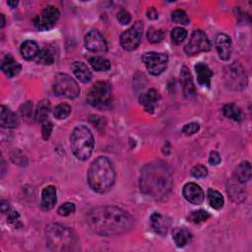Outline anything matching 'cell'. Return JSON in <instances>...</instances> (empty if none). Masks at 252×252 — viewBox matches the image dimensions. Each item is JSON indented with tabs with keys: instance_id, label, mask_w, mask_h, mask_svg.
Returning a JSON list of instances; mask_svg holds the SVG:
<instances>
[{
	"instance_id": "d4e9b609",
	"label": "cell",
	"mask_w": 252,
	"mask_h": 252,
	"mask_svg": "<svg viewBox=\"0 0 252 252\" xmlns=\"http://www.w3.org/2000/svg\"><path fill=\"white\" fill-rule=\"evenodd\" d=\"M22 56L26 60H32L35 59L39 52V48L37 44L34 40H26L22 44L20 49Z\"/></svg>"
},
{
	"instance_id": "1f68e13d",
	"label": "cell",
	"mask_w": 252,
	"mask_h": 252,
	"mask_svg": "<svg viewBox=\"0 0 252 252\" xmlns=\"http://www.w3.org/2000/svg\"><path fill=\"white\" fill-rule=\"evenodd\" d=\"M71 110H72V108L68 104H59L58 106H56L54 108V115L56 119L62 120V119L67 118L70 115Z\"/></svg>"
},
{
	"instance_id": "7c38bea8",
	"label": "cell",
	"mask_w": 252,
	"mask_h": 252,
	"mask_svg": "<svg viewBox=\"0 0 252 252\" xmlns=\"http://www.w3.org/2000/svg\"><path fill=\"white\" fill-rule=\"evenodd\" d=\"M142 61L151 75L158 76L166 69L169 57H167L165 54L151 52L143 55Z\"/></svg>"
},
{
	"instance_id": "d6986e66",
	"label": "cell",
	"mask_w": 252,
	"mask_h": 252,
	"mask_svg": "<svg viewBox=\"0 0 252 252\" xmlns=\"http://www.w3.org/2000/svg\"><path fill=\"white\" fill-rule=\"evenodd\" d=\"M0 125L3 128H15L19 125L17 114L5 106H1L0 110Z\"/></svg>"
},
{
	"instance_id": "f1b7e54d",
	"label": "cell",
	"mask_w": 252,
	"mask_h": 252,
	"mask_svg": "<svg viewBox=\"0 0 252 252\" xmlns=\"http://www.w3.org/2000/svg\"><path fill=\"white\" fill-rule=\"evenodd\" d=\"M223 112H224V115L229 118V119H232L234 121H242L244 116H243V113L241 111V109L235 106L234 104H228L224 107L223 108Z\"/></svg>"
},
{
	"instance_id": "bcb514c9",
	"label": "cell",
	"mask_w": 252,
	"mask_h": 252,
	"mask_svg": "<svg viewBox=\"0 0 252 252\" xmlns=\"http://www.w3.org/2000/svg\"><path fill=\"white\" fill-rule=\"evenodd\" d=\"M32 109H33V104L31 102H28L26 105L22 107V109H21L22 116L26 118H30L32 115Z\"/></svg>"
},
{
	"instance_id": "b9f144b4",
	"label": "cell",
	"mask_w": 252,
	"mask_h": 252,
	"mask_svg": "<svg viewBox=\"0 0 252 252\" xmlns=\"http://www.w3.org/2000/svg\"><path fill=\"white\" fill-rule=\"evenodd\" d=\"M11 159H12V161H13L15 163H17V164H19V165H21V166H26V164H27V159H26V157H25L20 151H18V150H15V151L12 153Z\"/></svg>"
},
{
	"instance_id": "cb8c5ba5",
	"label": "cell",
	"mask_w": 252,
	"mask_h": 252,
	"mask_svg": "<svg viewBox=\"0 0 252 252\" xmlns=\"http://www.w3.org/2000/svg\"><path fill=\"white\" fill-rule=\"evenodd\" d=\"M251 164L249 162H240L234 172V177L237 182L243 184L250 180L251 179Z\"/></svg>"
},
{
	"instance_id": "ba28073f",
	"label": "cell",
	"mask_w": 252,
	"mask_h": 252,
	"mask_svg": "<svg viewBox=\"0 0 252 252\" xmlns=\"http://www.w3.org/2000/svg\"><path fill=\"white\" fill-rule=\"evenodd\" d=\"M226 85L232 90H242L247 85V75L245 69L239 62L228 65L224 70Z\"/></svg>"
},
{
	"instance_id": "9c48e42d",
	"label": "cell",
	"mask_w": 252,
	"mask_h": 252,
	"mask_svg": "<svg viewBox=\"0 0 252 252\" xmlns=\"http://www.w3.org/2000/svg\"><path fill=\"white\" fill-rule=\"evenodd\" d=\"M144 25L142 21H137L128 30L123 32L120 36L121 47L128 52L136 50L142 41Z\"/></svg>"
},
{
	"instance_id": "277c9868",
	"label": "cell",
	"mask_w": 252,
	"mask_h": 252,
	"mask_svg": "<svg viewBox=\"0 0 252 252\" xmlns=\"http://www.w3.org/2000/svg\"><path fill=\"white\" fill-rule=\"evenodd\" d=\"M47 246L52 251H70L76 245V236L73 232L61 225L51 224L46 229Z\"/></svg>"
},
{
	"instance_id": "4dcf8cb0",
	"label": "cell",
	"mask_w": 252,
	"mask_h": 252,
	"mask_svg": "<svg viewBox=\"0 0 252 252\" xmlns=\"http://www.w3.org/2000/svg\"><path fill=\"white\" fill-rule=\"evenodd\" d=\"M92 68L97 72H105L110 69V61L103 56H94L89 59Z\"/></svg>"
},
{
	"instance_id": "f6af8a7d",
	"label": "cell",
	"mask_w": 252,
	"mask_h": 252,
	"mask_svg": "<svg viewBox=\"0 0 252 252\" xmlns=\"http://www.w3.org/2000/svg\"><path fill=\"white\" fill-rule=\"evenodd\" d=\"M90 121L96 126V127H97L99 130H103L104 127H105V125H106L104 119H103L102 117L98 116V115H92V116L90 117Z\"/></svg>"
},
{
	"instance_id": "603a6c76",
	"label": "cell",
	"mask_w": 252,
	"mask_h": 252,
	"mask_svg": "<svg viewBox=\"0 0 252 252\" xmlns=\"http://www.w3.org/2000/svg\"><path fill=\"white\" fill-rule=\"evenodd\" d=\"M71 69L74 75L81 81L82 83H88L92 79V72L90 71L89 67L81 61H75L71 65Z\"/></svg>"
},
{
	"instance_id": "5b68a950",
	"label": "cell",
	"mask_w": 252,
	"mask_h": 252,
	"mask_svg": "<svg viewBox=\"0 0 252 252\" xmlns=\"http://www.w3.org/2000/svg\"><path fill=\"white\" fill-rule=\"evenodd\" d=\"M95 140L92 131L85 125H79L70 136V147L74 156L81 161H87L94 150Z\"/></svg>"
},
{
	"instance_id": "4316f807",
	"label": "cell",
	"mask_w": 252,
	"mask_h": 252,
	"mask_svg": "<svg viewBox=\"0 0 252 252\" xmlns=\"http://www.w3.org/2000/svg\"><path fill=\"white\" fill-rule=\"evenodd\" d=\"M36 62L44 65H52L54 63L55 54L51 48H44L39 50L36 57L35 58Z\"/></svg>"
},
{
	"instance_id": "83f0119b",
	"label": "cell",
	"mask_w": 252,
	"mask_h": 252,
	"mask_svg": "<svg viewBox=\"0 0 252 252\" xmlns=\"http://www.w3.org/2000/svg\"><path fill=\"white\" fill-rule=\"evenodd\" d=\"M50 111H51V103L47 100L40 101L36 109V114H35L36 120L40 123H44L45 121L48 120Z\"/></svg>"
},
{
	"instance_id": "ac0fdd59",
	"label": "cell",
	"mask_w": 252,
	"mask_h": 252,
	"mask_svg": "<svg viewBox=\"0 0 252 252\" xmlns=\"http://www.w3.org/2000/svg\"><path fill=\"white\" fill-rule=\"evenodd\" d=\"M195 72L197 75V81L201 86L210 88L211 87V79L213 77V71L209 68L206 63L199 62L195 65Z\"/></svg>"
},
{
	"instance_id": "7a4b0ae2",
	"label": "cell",
	"mask_w": 252,
	"mask_h": 252,
	"mask_svg": "<svg viewBox=\"0 0 252 252\" xmlns=\"http://www.w3.org/2000/svg\"><path fill=\"white\" fill-rule=\"evenodd\" d=\"M172 185V172L164 162L149 163L141 171L140 188L149 196L162 198L170 192Z\"/></svg>"
},
{
	"instance_id": "e575fe53",
	"label": "cell",
	"mask_w": 252,
	"mask_h": 252,
	"mask_svg": "<svg viewBox=\"0 0 252 252\" xmlns=\"http://www.w3.org/2000/svg\"><path fill=\"white\" fill-rule=\"evenodd\" d=\"M187 37V32L186 30L182 29V28H175L172 32V39L176 45H180L181 43H183L184 39H186Z\"/></svg>"
},
{
	"instance_id": "e0dca14e",
	"label": "cell",
	"mask_w": 252,
	"mask_h": 252,
	"mask_svg": "<svg viewBox=\"0 0 252 252\" xmlns=\"http://www.w3.org/2000/svg\"><path fill=\"white\" fill-rule=\"evenodd\" d=\"M180 79H181L184 97L188 100H191V99L195 98L196 97V89H195V86H194L191 73L186 66H183L181 68Z\"/></svg>"
},
{
	"instance_id": "9a60e30c",
	"label": "cell",
	"mask_w": 252,
	"mask_h": 252,
	"mask_svg": "<svg viewBox=\"0 0 252 252\" xmlns=\"http://www.w3.org/2000/svg\"><path fill=\"white\" fill-rule=\"evenodd\" d=\"M216 48L218 54L222 60H229L233 53L232 39L228 35L220 34L216 38Z\"/></svg>"
},
{
	"instance_id": "d590c367",
	"label": "cell",
	"mask_w": 252,
	"mask_h": 252,
	"mask_svg": "<svg viewBox=\"0 0 252 252\" xmlns=\"http://www.w3.org/2000/svg\"><path fill=\"white\" fill-rule=\"evenodd\" d=\"M228 193H230L231 198L235 202H239V201H242L243 199H245L243 188L239 187L238 185L231 186L230 189H228Z\"/></svg>"
},
{
	"instance_id": "2e32d148",
	"label": "cell",
	"mask_w": 252,
	"mask_h": 252,
	"mask_svg": "<svg viewBox=\"0 0 252 252\" xmlns=\"http://www.w3.org/2000/svg\"><path fill=\"white\" fill-rule=\"evenodd\" d=\"M151 226L155 233L160 235H165L171 229L172 222L170 218L162 216L160 213H154L151 216Z\"/></svg>"
},
{
	"instance_id": "836d02e7",
	"label": "cell",
	"mask_w": 252,
	"mask_h": 252,
	"mask_svg": "<svg viewBox=\"0 0 252 252\" xmlns=\"http://www.w3.org/2000/svg\"><path fill=\"white\" fill-rule=\"evenodd\" d=\"M147 38L151 44H159L163 39V33L162 30L152 27L147 32Z\"/></svg>"
},
{
	"instance_id": "ffe728a7",
	"label": "cell",
	"mask_w": 252,
	"mask_h": 252,
	"mask_svg": "<svg viewBox=\"0 0 252 252\" xmlns=\"http://www.w3.org/2000/svg\"><path fill=\"white\" fill-rule=\"evenodd\" d=\"M161 96L155 89H151L148 92L142 94L139 98V102L141 105L144 106L145 110L148 113H154L155 107L160 101Z\"/></svg>"
},
{
	"instance_id": "d6a6232c",
	"label": "cell",
	"mask_w": 252,
	"mask_h": 252,
	"mask_svg": "<svg viewBox=\"0 0 252 252\" xmlns=\"http://www.w3.org/2000/svg\"><path fill=\"white\" fill-rule=\"evenodd\" d=\"M211 215H210L205 210H198V211H193L189 214L188 220L193 224H200L203 222H206L208 219H210Z\"/></svg>"
},
{
	"instance_id": "7bdbcfd3",
	"label": "cell",
	"mask_w": 252,
	"mask_h": 252,
	"mask_svg": "<svg viewBox=\"0 0 252 252\" xmlns=\"http://www.w3.org/2000/svg\"><path fill=\"white\" fill-rule=\"evenodd\" d=\"M117 20L121 25H127L131 22V15L128 11L120 10L117 13Z\"/></svg>"
},
{
	"instance_id": "c3c4849f",
	"label": "cell",
	"mask_w": 252,
	"mask_h": 252,
	"mask_svg": "<svg viewBox=\"0 0 252 252\" xmlns=\"http://www.w3.org/2000/svg\"><path fill=\"white\" fill-rule=\"evenodd\" d=\"M0 210H1L2 214H8L12 208H11V205L7 202V201H1V203H0Z\"/></svg>"
},
{
	"instance_id": "681fc988",
	"label": "cell",
	"mask_w": 252,
	"mask_h": 252,
	"mask_svg": "<svg viewBox=\"0 0 252 252\" xmlns=\"http://www.w3.org/2000/svg\"><path fill=\"white\" fill-rule=\"evenodd\" d=\"M147 17L150 19V20H157L159 18V13L158 11L156 10V8L154 7H151L148 9L147 11Z\"/></svg>"
},
{
	"instance_id": "f546056e",
	"label": "cell",
	"mask_w": 252,
	"mask_h": 252,
	"mask_svg": "<svg viewBox=\"0 0 252 252\" xmlns=\"http://www.w3.org/2000/svg\"><path fill=\"white\" fill-rule=\"evenodd\" d=\"M207 198L208 202L213 209L215 210H221L225 204V200L223 195L215 190V189H209L207 192Z\"/></svg>"
},
{
	"instance_id": "4fadbf2b",
	"label": "cell",
	"mask_w": 252,
	"mask_h": 252,
	"mask_svg": "<svg viewBox=\"0 0 252 252\" xmlns=\"http://www.w3.org/2000/svg\"><path fill=\"white\" fill-rule=\"evenodd\" d=\"M85 47L89 52L97 54H104L108 52L107 41L103 35L97 30H93L86 35Z\"/></svg>"
},
{
	"instance_id": "484cf974",
	"label": "cell",
	"mask_w": 252,
	"mask_h": 252,
	"mask_svg": "<svg viewBox=\"0 0 252 252\" xmlns=\"http://www.w3.org/2000/svg\"><path fill=\"white\" fill-rule=\"evenodd\" d=\"M173 238L178 247H184L192 238V234L185 228H176L173 231Z\"/></svg>"
},
{
	"instance_id": "7402d4cb",
	"label": "cell",
	"mask_w": 252,
	"mask_h": 252,
	"mask_svg": "<svg viewBox=\"0 0 252 252\" xmlns=\"http://www.w3.org/2000/svg\"><path fill=\"white\" fill-rule=\"evenodd\" d=\"M21 69H22L21 64L17 62L11 54L5 55L1 63V70L7 77L12 78L17 76L20 73Z\"/></svg>"
},
{
	"instance_id": "5bb4252c",
	"label": "cell",
	"mask_w": 252,
	"mask_h": 252,
	"mask_svg": "<svg viewBox=\"0 0 252 252\" xmlns=\"http://www.w3.org/2000/svg\"><path fill=\"white\" fill-rule=\"evenodd\" d=\"M182 193H183L184 198L188 202H190L191 204H194V205L202 204L205 199V195H204L202 188L194 182L186 183L183 187Z\"/></svg>"
},
{
	"instance_id": "6da1fadb",
	"label": "cell",
	"mask_w": 252,
	"mask_h": 252,
	"mask_svg": "<svg viewBox=\"0 0 252 252\" xmlns=\"http://www.w3.org/2000/svg\"><path fill=\"white\" fill-rule=\"evenodd\" d=\"M90 228L98 234L111 236L129 231L133 218L123 209L115 206H102L93 209L88 215Z\"/></svg>"
},
{
	"instance_id": "f35d334b",
	"label": "cell",
	"mask_w": 252,
	"mask_h": 252,
	"mask_svg": "<svg viewBox=\"0 0 252 252\" xmlns=\"http://www.w3.org/2000/svg\"><path fill=\"white\" fill-rule=\"evenodd\" d=\"M7 221L10 225L14 226L15 228H22L23 225L22 223L20 222V215L17 211H15V210H11V211L7 214Z\"/></svg>"
},
{
	"instance_id": "8d00e7d4",
	"label": "cell",
	"mask_w": 252,
	"mask_h": 252,
	"mask_svg": "<svg viewBox=\"0 0 252 252\" xmlns=\"http://www.w3.org/2000/svg\"><path fill=\"white\" fill-rule=\"evenodd\" d=\"M172 19L174 22L181 24V25H188L189 24V18L187 14L183 10H176L172 13Z\"/></svg>"
},
{
	"instance_id": "8992f818",
	"label": "cell",
	"mask_w": 252,
	"mask_h": 252,
	"mask_svg": "<svg viewBox=\"0 0 252 252\" xmlns=\"http://www.w3.org/2000/svg\"><path fill=\"white\" fill-rule=\"evenodd\" d=\"M87 102L90 106L99 109L109 108L112 103L110 84L105 81L95 83L88 93Z\"/></svg>"
},
{
	"instance_id": "816d5d0a",
	"label": "cell",
	"mask_w": 252,
	"mask_h": 252,
	"mask_svg": "<svg viewBox=\"0 0 252 252\" xmlns=\"http://www.w3.org/2000/svg\"><path fill=\"white\" fill-rule=\"evenodd\" d=\"M7 3L11 8H16V6L18 5V1H8Z\"/></svg>"
},
{
	"instance_id": "f907efd6",
	"label": "cell",
	"mask_w": 252,
	"mask_h": 252,
	"mask_svg": "<svg viewBox=\"0 0 252 252\" xmlns=\"http://www.w3.org/2000/svg\"><path fill=\"white\" fill-rule=\"evenodd\" d=\"M0 20H1V22H0V27L3 28L5 26V17L3 14L0 15Z\"/></svg>"
},
{
	"instance_id": "52a82bcc",
	"label": "cell",
	"mask_w": 252,
	"mask_h": 252,
	"mask_svg": "<svg viewBox=\"0 0 252 252\" xmlns=\"http://www.w3.org/2000/svg\"><path fill=\"white\" fill-rule=\"evenodd\" d=\"M54 92L57 97L66 99H76L80 94L77 82L68 74L59 73L54 78Z\"/></svg>"
},
{
	"instance_id": "44dd1931",
	"label": "cell",
	"mask_w": 252,
	"mask_h": 252,
	"mask_svg": "<svg viewBox=\"0 0 252 252\" xmlns=\"http://www.w3.org/2000/svg\"><path fill=\"white\" fill-rule=\"evenodd\" d=\"M57 202L56 188L53 185L47 186L41 193V208L45 211H50Z\"/></svg>"
},
{
	"instance_id": "74e56055",
	"label": "cell",
	"mask_w": 252,
	"mask_h": 252,
	"mask_svg": "<svg viewBox=\"0 0 252 252\" xmlns=\"http://www.w3.org/2000/svg\"><path fill=\"white\" fill-rule=\"evenodd\" d=\"M75 204L74 203H71V202H67L65 204H63L62 206H60L57 210V213L58 215L60 216H63V217H66V216H69L71 214H73L75 212Z\"/></svg>"
},
{
	"instance_id": "ab89813d",
	"label": "cell",
	"mask_w": 252,
	"mask_h": 252,
	"mask_svg": "<svg viewBox=\"0 0 252 252\" xmlns=\"http://www.w3.org/2000/svg\"><path fill=\"white\" fill-rule=\"evenodd\" d=\"M191 175H192V177H194L196 179H204L208 175V170L205 165L198 164L193 167L191 171Z\"/></svg>"
},
{
	"instance_id": "8fae6325",
	"label": "cell",
	"mask_w": 252,
	"mask_h": 252,
	"mask_svg": "<svg viewBox=\"0 0 252 252\" xmlns=\"http://www.w3.org/2000/svg\"><path fill=\"white\" fill-rule=\"evenodd\" d=\"M60 13L58 9L53 5H49L35 17L34 25L39 31L51 30L56 25Z\"/></svg>"
},
{
	"instance_id": "7dc6e473",
	"label": "cell",
	"mask_w": 252,
	"mask_h": 252,
	"mask_svg": "<svg viewBox=\"0 0 252 252\" xmlns=\"http://www.w3.org/2000/svg\"><path fill=\"white\" fill-rule=\"evenodd\" d=\"M221 156L218 152H212L209 157V162L212 165H218L221 162Z\"/></svg>"
},
{
	"instance_id": "30bf717a",
	"label": "cell",
	"mask_w": 252,
	"mask_h": 252,
	"mask_svg": "<svg viewBox=\"0 0 252 252\" xmlns=\"http://www.w3.org/2000/svg\"><path fill=\"white\" fill-rule=\"evenodd\" d=\"M210 49H211V43L207 35L201 30H196L192 33L189 41L184 48V52L186 54L192 56L200 53L209 52Z\"/></svg>"
},
{
	"instance_id": "60d3db41",
	"label": "cell",
	"mask_w": 252,
	"mask_h": 252,
	"mask_svg": "<svg viewBox=\"0 0 252 252\" xmlns=\"http://www.w3.org/2000/svg\"><path fill=\"white\" fill-rule=\"evenodd\" d=\"M199 129H200L199 123H197V122H190V123H188V124L183 126V128H182L181 131L185 135H193V134L197 133L199 131Z\"/></svg>"
},
{
	"instance_id": "ee69618b",
	"label": "cell",
	"mask_w": 252,
	"mask_h": 252,
	"mask_svg": "<svg viewBox=\"0 0 252 252\" xmlns=\"http://www.w3.org/2000/svg\"><path fill=\"white\" fill-rule=\"evenodd\" d=\"M53 129H54V125L51 121L47 120L43 123V129H41V133H43V137H44L45 140L50 139V137L52 135V132H53Z\"/></svg>"
},
{
	"instance_id": "3957f363",
	"label": "cell",
	"mask_w": 252,
	"mask_h": 252,
	"mask_svg": "<svg viewBox=\"0 0 252 252\" xmlns=\"http://www.w3.org/2000/svg\"><path fill=\"white\" fill-rule=\"evenodd\" d=\"M115 172L112 162L106 157L97 158L88 171V183L98 193L108 192L114 184Z\"/></svg>"
}]
</instances>
